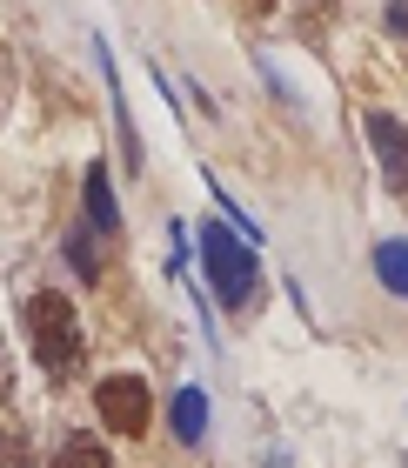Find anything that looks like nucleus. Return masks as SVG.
Returning a JSON list of instances; mask_svg holds the SVG:
<instances>
[{"label": "nucleus", "instance_id": "obj_12", "mask_svg": "<svg viewBox=\"0 0 408 468\" xmlns=\"http://www.w3.org/2000/svg\"><path fill=\"white\" fill-rule=\"evenodd\" d=\"M254 7H268V0H254Z\"/></svg>", "mask_w": 408, "mask_h": 468}, {"label": "nucleus", "instance_id": "obj_8", "mask_svg": "<svg viewBox=\"0 0 408 468\" xmlns=\"http://www.w3.org/2000/svg\"><path fill=\"white\" fill-rule=\"evenodd\" d=\"M54 468H114V455L101 449V435H68L54 449Z\"/></svg>", "mask_w": 408, "mask_h": 468}, {"label": "nucleus", "instance_id": "obj_9", "mask_svg": "<svg viewBox=\"0 0 408 468\" xmlns=\"http://www.w3.org/2000/svg\"><path fill=\"white\" fill-rule=\"evenodd\" d=\"M68 261L81 282H101V254H94V228H68Z\"/></svg>", "mask_w": 408, "mask_h": 468}, {"label": "nucleus", "instance_id": "obj_7", "mask_svg": "<svg viewBox=\"0 0 408 468\" xmlns=\"http://www.w3.org/2000/svg\"><path fill=\"white\" fill-rule=\"evenodd\" d=\"M375 274H381V288H389V294H402V302H408V241H395V234H389V241L375 248Z\"/></svg>", "mask_w": 408, "mask_h": 468}, {"label": "nucleus", "instance_id": "obj_11", "mask_svg": "<svg viewBox=\"0 0 408 468\" xmlns=\"http://www.w3.org/2000/svg\"><path fill=\"white\" fill-rule=\"evenodd\" d=\"M268 468H288V455H268Z\"/></svg>", "mask_w": 408, "mask_h": 468}, {"label": "nucleus", "instance_id": "obj_6", "mask_svg": "<svg viewBox=\"0 0 408 468\" xmlns=\"http://www.w3.org/2000/svg\"><path fill=\"white\" fill-rule=\"evenodd\" d=\"M175 435L188 441V449L208 435V395H201V388H181V395H175Z\"/></svg>", "mask_w": 408, "mask_h": 468}, {"label": "nucleus", "instance_id": "obj_1", "mask_svg": "<svg viewBox=\"0 0 408 468\" xmlns=\"http://www.w3.org/2000/svg\"><path fill=\"white\" fill-rule=\"evenodd\" d=\"M195 234H201V274H208L214 302H221V308H248L254 294H262V268H254L248 241L228 234V221H208Z\"/></svg>", "mask_w": 408, "mask_h": 468}, {"label": "nucleus", "instance_id": "obj_4", "mask_svg": "<svg viewBox=\"0 0 408 468\" xmlns=\"http://www.w3.org/2000/svg\"><path fill=\"white\" fill-rule=\"evenodd\" d=\"M369 147H375V161H381V175H389L395 195H408V127L395 114H369Z\"/></svg>", "mask_w": 408, "mask_h": 468}, {"label": "nucleus", "instance_id": "obj_5", "mask_svg": "<svg viewBox=\"0 0 408 468\" xmlns=\"http://www.w3.org/2000/svg\"><path fill=\"white\" fill-rule=\"evenodd\" d=\"M81 195H88V228L101 241H121V201H114V181H107L101 161L88 167V187H81Z\"/></svg>", "mask_w": 408, "mask_h": 468}, {"label": "nucleus", "instance_id": "obj_2", "mask_svg": "<svg viewBox=\"0 0 408 468\" xmlns=\"http://www.w3.org/2000/svg\"><path fill=\"white\" fill-rule=\"evenodd\" d=\"M27 335H34V355H40L48 375H74L81 355H88V348H81V314L68 308L60 288H40L27 302Z\"/></svg>", "mask_w": 408, "mask_h": 468}, {"label": "nucleus", "instance_id": "obj_10", "mask_svg": "<svg viewBox=\"0 0 408 468\" xmlns=\"http://www.w3.org/2000/svg\"><path fill=\"white\" fill-rule=\"evenodd\" d=\"M381 20H389V34L408 40V0H389V7H381Z\"/></svg>", "mask_w": 408, "mask_h": 468}, {"label": "nucleus", "instance_id": "obj_3", "mask_svg": "<svg viewBox=\"0 0 408 468\" xmlns=\"http://www.w3.org/2000/svg\"><path fill=\"white\" fill-rule=\"evenodd\" d=\"M94 409H101L107 429L127 435V441L147 435V415H155V409H147V381L141 375H107L101 388H94Z\"/></svg>", "mask_w": 408, "mask_h": 468}]
</instances>
